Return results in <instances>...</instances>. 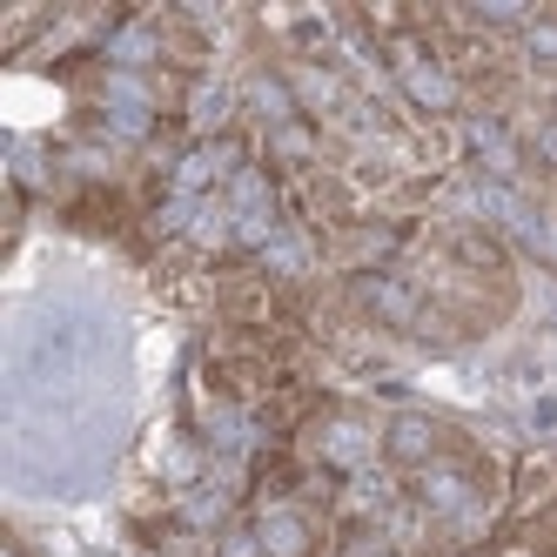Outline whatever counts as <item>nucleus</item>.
Returning <instances> with one entry per match:
<instances>
[{
    "mask_svg": "<svg viewBox=\"0 0 557 557\" xmlns=\"http://www.w3.org/2000/svg\"><path fill=\"white\" fill-rule=\"evenodd\" d=\"M389 61H396V82H404V95H410L417 108H430V114L457 108V82H450V74L436 67L417 41H396V48H389Z\"/></svg>",
    "mask_w": 557,
    "mask_h": 557,
    "instance_id": "f257e3e1",
    "label": "nucleus"
},
{
    "mask_svg": "<svg viewBox=\"0 0 557 557\" xmlns=\"http://www.w3.org/2000/svg\"><path fill=\"white\" fill-rule=\"evenodd\" d=\"M235 175H243V148H235V141H202V148L182 154L175 188H182V202H188V195H202L215 182H235Z\"/></svg>",
    "mask_w": 557,
    "mask_h": 557,
    "instance_id": "f03ea898",
    "label": "nucleus"
},
{
    "mask_svg": "<svg viewBox=\"0 0 557 557\" xmlns=\"http://www.w3.org/2000/svg\"><path fill=\"white\" fill-rule=\"evenodd\" d=\"M383 450H389V463L423 470V463H436V450H444V430H436V417H423V410H404V417H389Z\"/></svg>",
    "mask_w": 557,
    "mask_h": 557,
    "instance_id": "7ed1b4c3",
    "label": "nucleus"
},
{
    "mask_svg": "<svg viewBox=\"0 0 557 557\" xmlns=\"http://www.w3.org/2000/svg\"><path fill=\"white\" fill-rule=\"evenodd\" d=\"M470 470L463 463H444V457H436V463H423L417 470V504L430 510V517H457V510H470Z\"/></svg>",
    "mask_w": 557,
    "mask_h": 557,
    "instance_id": "20e7f679",
    "label": "nucleus"
},
{
    "mask_svg": "<svg viewBox=\"0 0 557 557\" xmlns=\"http://www.w3.org/2000/svg\"><path fill=\"white\" fill-rule=\"evenodd\" d=\"M356 302L370 315H383V323H396V330L417 323V289L396 283V275H356Z\"/></svg>",
    "mask_w": 557,
    "mask_h": 557,
    "instance_id": "39448f33",
    "label": "nucleus"
},
{
    "mask_svg": "<svg viewBox=\"0 0 557 557\" xmlns=\"http://www.w3.org/2000/svg\"><path fill=\"white\" fill-rule=\"evenodd\" d=\"M256 537H262V557H309V524H302V510H262L256 517Z\"/></svg>",
    "mask_w": 557,
    "mask_h": 557,
    "instance_id": "423d86ee",
    "label": "nucleus"
},
{
    "mask_svg": "<svg viewBox=\"0 0 557 557\" xmlns=\"http://www.w3.org/2000/svg\"><path fill=\"white\" fill-rule=\"evenodd\" d=\"M370 450H376V436L356 423V417H336V423L323 430V463H330V470H363Z\"/></svg>",
    "mask_w": 557,
    "mask_h": 557,
    "instance_id": "0eeeda50",
    "label": "nucleus"
},
{
    "mask_svg": "<svg viewBox=\"0 0 557 557\" xmlns=\"http://www.w3.org/2000/svg\"><path fill=\"white\" fill-rule=\"evenodd\" d=\"M470 148L484 154V169H491L497 182H510V175H517V141L491 122V114H476V122H470Z\"/></svg>",
    "mask_w": 557,
    "mask_h": 557,
    "instance_id": "6e6552de",
    "label": "nucleus"
},
{
    "mask_svg": "<svg viewBox=\"0 0 557 557\" xmlns=\"http://www.w3.org/2000/svg\"><path fill=\"white\" fill-rule=\"evenodd\" d=\"M228 235L243 249H269L275 235H283V228H275V202L269 209H228Z\"/></svg>",
    "mask_w": 557,
    "mask_h": 557,
    "instance_id": "1a4fd4ad",
    "label": "nucleus"
},
{
    "mask_svg": "<svg viewBox=\"0 0 557 557\" xmlns=\"http://www.w3.org/2000/svg\"><path fill=\"white\" fill-rule=\"evenodd\" d=\"M249 101H256V114H269L275 128L296 122V95H289V82H275V74H262V82L249 88Z\"/></svg>",
    "mask_w": 557,
    "mask_h": 557,
    "instance_id": "9d476101",
    "label": "nucleus"
},
{
    "mask_svg": "<svg viewBox=\"0 0 557 557\" xmlns=\"http://www.w3.org/2000/svg\"><path fill=\"white\" fill-rule=\"evenodd\" d=\"M524 48H531V61H537V67H557V21H531Z\"/></svg>",
    "mask_w": 557,
    "mask_h": 557,
    "instance_id": "9b49d317",
    "label": "nucleus"
},
{
    "mask_svg": "<svg viewBox=\"0 0 557 557\" xmlns=\"http://www.w3.org/2000/svg\"><path fill=\"white\" fill-rule=\"evenodd\" d=\"M108 54H114V61H148V54H154V34H148V27H128V34H114Z\"/></svg>",
    "mask_w": 557,
    "mask_h": 557,
    "instance_id": "f8f14e48",
    "label": "nucleus"
},
{
    "mask_svg": "<svg viewBox=\"0 0 557 557\" xmlns=\"http://www.w3.org/2000/svg\"><path fill=\"white\" fill-rule=\"evenodd\" d=\"M476 21H484V27H517V21H531L524 8H510V0H484V8H470Z\"/></svg>",
    "mask_w": 557,
    "mask_h": 557,
    "instance_id": "ddd939ff",
    "label": "nucleus"
},
{
    "mask_svg": "<svg viewBox=\"0 0 557 557\" xmlns=\"http://www.w3.org/2000/svg\"><path fill=\"white\" fill-rule=\"evenodd\" d=\"M457 256H463V262L497 269V243H491V235H457Z\"/></svg>",
    "mask_w": 557,
    "mask_h": 557,
    "instance_id": "4468645a",
    "label": "nucleus"
},
{
    "mask_svg": "<svg viewBox=\"0 0 557 557\" xmlns=\"http://www.w3.org/2000/svg\"><path fill=\"white\" fill-rule=\"evenodd\" d=\"M222 114H228V95H222V88H202V95H195V122H202V128L222 122Z\"/></svg>",
    "mask_w": 557,
    "mask_h": 557,
    "instance_id": "2eb2a0df",
    "label": "nucleus"
},
{
    "mask_svg": "<svg viewBox=\"0 0 557 557\" xmlns=\"http://www.w3.org/2000/svg\"><path fill=\"white\" fill-rule=\"evenodd\" d=\"M222 557H262V537L256 531H228L222 537Z\"/></svg>",
    "mask_w": 557,
    "mask_h": 557,
    "instance_id": "dca6fc26",
    "label": "nucleus"
},
{
    "mask_svg": "<svg viewBox=\"0 0 557 557\" xmlns=\"http://www.w3.org/2000/svg\"><path fill=\"white\" fill-rule=\"evenodd\" d=\"M537 154H544V162L557 169V122H544V128H537Z\"/></svg>",
    "mask_w": 557,
    "mask_h": 557,
    "instance_id": "f3484780",
    "label": "nucleus"
}]
</instances>
